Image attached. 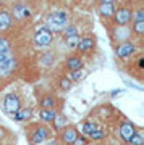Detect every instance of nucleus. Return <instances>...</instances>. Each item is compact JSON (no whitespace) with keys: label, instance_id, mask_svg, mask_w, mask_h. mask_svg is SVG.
Returning <instances> with one entry per match:
<instances>
[{"label":"nucleus","instance_id":"obj_1","mask_svg":"<svg viewBox=\"0 0 144 145\" xmlns=\"http://www.w3.org/2000/svg\"><path fill=\"white\" fill-rule=\"evenodd\" d=\"M26 134L31 145H44L50 139V131L47 129V126L39 123H31L29 127H26Z\"/></svg>","mask_w":144,"mask_h":145},{"label":"nucleus","instance_id":"obj_2","mask_svg":"<svg viewBox=\"0 0 144 145\" xmlns=\"http://www.w3.org/2000/svg\"><path fill=\"white\" fill-rule=\"evenodd\" d=\"M70 24L68 21V13L62 10L52 11L50 15L46 18V26L50 29L52 32H62L65 27Z\"/></svg>","mask_w":144,"mask_h":145},{"label":"nucleus","instance_id":"obj_3","mask_svg":"<svg viewBox=\"0 0 144 145\" xmlns=\"http://www.w3.org/2000/svg\"><path fill=\"white\" fill-rule=\"evenodd\" d=\"M52 40H54V32H52L46 24L39 26L36 31H34L32 42H34V45H36L37 48H46V47H49L52 44Z\"/></svg>","mask_w":144,"mask_h":145},{"label":"nucleus","instance_id":"obj_4","mask_svg":"<svg viewBox=\"0 0 144 145\" xmlns=\"http://www.w3.org/2000/svg\"><path fill=\"white\" fill-rule=\"evenodd\" d=\"M113 53H115V57L118 60H128V58H131L136 53V45L129 40L122 42V44H115Z\"/></svg>","mask_w":144,"mask_h":145},{"label":"nucleus","instance_id":"obj_5","mask_svg":"<svg viewBox=\"0 0 144 145\" xmlns=\"http://www.w3.org/2000/svg\"><path fill=\"white\" fill-rule=\"evenodd\" d=\"M131 15H133V11L125 5L115 8V11H113V15H112L113 24L115 26H128L129 23H131Z\"/></svg>","mask_w":144,"mask_h":145},{"label":"nucleus","instance_id":"obj_6","mask_svg":"<svg viewBox=\"0 0 144 145\" xmlns=\"http://www.w3.org/2000/svg\"><path fill=\"white\" fill-rule=\"evenodd\" d=\"M20 108H21V99L18 93H7L3 97V110H5V113L13 116Z\"/></svg>","mask_w":144,"mask_h":145},{"label":"nucleus","instance_id":"obj_7","mask_svg":"<svg viewBox=\"0 0 144 145\" xmlns=\"http://www.w3.org/2000/svg\"><path fill=\"white\" fill-rule=\"evenodd\" d=\"M136 131H138V127L134 126V123H131V121H128V119H125L123 123L118 126V137L122 139V142L128 144Z\"/></svg>","mask_w":144,"mask_h":145},{"label":"nucleus","instance_id":"obj_8","mask_svg":"<svg viewBox=\"0 0 144 145\" xmlns=\"http://www.w3.org/2000/svg\"><path fill=\"white\" fill-rule=\"evenodd\" d=\"M39 108H52V110H58L60 106V99L57 97L55 93H42L37 99Z\"/></svg>","mask_w":144,"mask_h":145},{"label":"nucleus","instance_id":"obj_9","mask_svg":"<svg viewBox=\"0 0 144 145\" xmlns=\"http://www.w3.org/2000/svg\"><path fill=\"white\" fill-rule=\"evenodd\" d=\"M78 135H79V132H78L76 127L68 124L65 129H62L60 132H58V140H60V144L62 145H71Z\"/></svg>","mask_w":144,"mask_h":145},{"label":"nucleus","instance_id":"obj_10","mask_svg":"<svg viewBox=\"0 0 144 145\" xmlns=\"http://www.w3.org/2000/svg\"><path fill=\"white\" fill-rule=\"evenodd\" d=\"M110 37L115 44H122V42H126L129 40L131 37V29L128 26H115L110 31Z\"/></svg>","mask_w":144,"mask_h":145},{"label":"nucleus","instance_id":"obj_11","mask_svg":"<svg viewBox=\"0 0 144 145\" xmlns=\"http://www.w3.org/2000/svg\"><path fill=\"white\" fill-rule=\"evenodd\" d=\"M31 16V10L24 5V3H15L11 7V18L18 21H24Z\"/></svg>","mask_w":144,"mask_h":145},{"label":"nucleus","instance_id":"obj_12","mask_svg":"<svg viewBox=\"0 0 144 145\" xmlns=\"http://www.w3.org/2000/svg\"><path fill=\"white\" fill-rule=\"evenodd\" d=\"M96 45V37L92 34H86L84 37H79V44H78V50L81 53H88L89 50H92Z\"/></svg>","mask_w":144,"mask_h":145},{"label":"nucleus","instance_id":"obj_13","mask_svg":"<svg viewBox=\"0 0 144 145\" xmlns=\"http://www.w3.org/2000/svg\"><path fill=\"white\" fill-rule=\"evenodd\" d=\"M32 114H34V111H32L31 106H21V108L13 114V118H15V121H18V123H28V121H31Z\"/></svg>","mask_w":144,"mask_h":145},{"label":"nucleus","instance_id":"obj_14","mask_svg":"<svg viewBox=\"0 0 144 145\" xmlns=\"http://www.w3.org/2000/svg\"><path fill=\"white\" fill-rule=\"evenodd\" d=\"M65 68L68 71H75V69H81L83 68V58L79 55H71L65 60Z\"/></svg>","mask_w":144,"mask_h":145},{"label":"nucleus","instance_id":"obj_15","mask_svg":"<svg viewBox=\"0 0 144 145\" xmlns=\"http://www.w3.org/2000/svg\"><path fill=\"white\" fill-rule=\"evenodd\" d=\"M68 126V118H67V114H63V113H57L55 119L52 121V127H54V131H55L57 134L60 132L62 129H65Z\"/></svg>","mask_w":144,"mask_h":145},{"label":"nucleus","instance_id":"obj_16","mask_svg":"<svg viewBox=\"0 0 144 145\" xmlns=\"http://www.w3.org/2000/svg\"><path fill=\"white\" fill-rule=\"evenodd\" d=\"M13 24V18L7 10H0V32H5Z\"/></svg>","mask_w":144,"mask_h":145},{"label":"nucleus","instance_id":"obj_17","mask_svg":"<svg viewBox=\"0 0 144 145\" xmlns=\"http://www.w3.org/2000/svg\"><path fill=\"white\" fill-rule=\"evenodd\" d=\"M57 110H52V108H39V118L44 121V123H47V124H52V121L55 119L57 116Z\"/></svg>","mask_w":144,"mask_h":145},{"label":"nucleus","instance_id":"obj_18","mask_svg":"<svg viewBox=\"0 0 144 145\" xmlns=\"http://www.w3.org/2000/svg\"><path fill=\"white\" fill-rule=\"evenodd\" d=\"M113 11H115V5L113 3H99L97 7V13L100 18H112Z\"/></svg>","mask_w":144,"mask_h":145},{"label":"nucleus","instance_id":"obj_19","mask_svg":"<svg viewBox=\"0 0 144 145\" xmlns=\"http://www.w3.org/2000/svg\"><path fill=\"white\" fill-rule=\"evenodd\" d=\"M86 76H88V71H86V69H75V71H70V76H68V78H70V81H71V82H79V81H83V79L86 78Z\"/></svg>","mask_w":144,"mask_h":145},{"label":"nucleus","instance_id":"obj_20","mask_svg":"<svg viewBox=\"0 0 144 145\" xmlns=\"http://www.w3.org/2000/svg\"><path fill=\"white\" fill-rule=\"evenodd\" d=\"M39 60H41L42 66L49 68V66H52V65L55 63V53H54V52H46V53H42V55H41Z\"/></svg>","mask_w":144,"mask_h":145},{"label":"nucleus","instance_id":"obj_21","mask_svg":"<svg viewBox=\"0 0 144 145\" xmlns=\"http://www.w3.org/2000/svg\"><path fill=\"white\" fill-rule=\"evenodd\" d=\"M97 127H99L97 123H94V121H84V123H83V126H81V131H83V134L88 137V135L92 134Z\"/></svg>","mask_w":144,"mask_h":145},{"label":"nucleus","instance_id":"obj_22","mask_svg":"<svg viewBox=\"0 0 144 145\" xmlns=\"http://www.w3.org/2000/svg\"><path fill=\"white\" fill-rule=\"evenodd\" d=\"M131 32L136 37H141L144 34V21H134L131 23Z\"/></svg>","mask_w":144,"mask_h":145},{"label":"nucleus","instance_id":"obj_23","mask_svg":"<svg viewBox=\"0 0 144 145\" xmlns=\"http://www.w3.org/2000/svg\"><path fill=\"white\" fill-rule=\"evenodd\" d=\"M62 34H63V39H67V37H71V36H79V31H78V27L75 24H68L62 31Z\"/></svg>","mask_w":144,"mask_h":145},{"label":"nucleus","instance_id":"obj_24","mask_svg":"<svg viewBox=\"0 0 144 145\" xmlns=\"http://www.w3.org/2000/svg\"><path fill=\"white\" fill-rule=\"evenodd\" d=\"M89 139L92 140V142H99V140H104L105 139V131L102 129V127H97V129L94 131L92 134L88 135Z\"/></svg>","mask_w":144,"mask_h":145},{"label":"nucleus","instance_id":"obj_25","mask_svg":"<svg viewBox=\"0 0 144 145\" xmlns=\"http://www.w3.org/2000/svg\"><path fill=\"white\" fill-rule=\"evenodd\" d=\"M128 144L129 145H144V134L141 132V131H136Z\"/></svg>","mask_w":144,"mask_h":145},{"label":"nucleus","instance_id":"obj_26","mask_svg":"<svg viewBox=\"0 0 144 145\" xmlns=\"http://www.w3.org/2000/svg\"><path fill=\"white\" fill-rule=\"evenodd\" d=\"M58 86H60V89H62V90L68 92V90H71L73 82L70 81V78H67V76H63V78H60V81H58Z\"/></svg>","mask_w":144,"mask_h":145},{"label":"nucleus","instance_id":"obj_27","mask_svg":"<svg viewBox=\"0 0 144 145\" xmlns=\"http://www.w3.org/2000/svg\"><path fill=\"white\" fill-rule=\"evenodd\" d=\"M78 44H79V36H71V37H67V39H65V45H67V48H70V50L76 48Z\"/></svg>","mask_w":144,"mask_h":145},{"label":"nucleus","instance_id":"obj_28","mask_svg":"<svg viewBox=\"0 0 144 145\" xmlns=\"http://www.w3.org/2000/svg\"><path fill=\"white\" fill-rule=\"evenodd\" d=\"M10 40L7 37H0V53H5V52H10Z\"/></svg>","mask_w":144,"mask_h":145},{"label":"nucleus","instance_id":"obj_29","mask_svg":"<svg viewBox=\"0 0 144 145\" xmlns=\"http://www.w3.org/2000/svg\"><path fill=\"white\" fill-rule=\"evenodd\" d=\"M134 21H144V10L143 8H138L131 15V23H134Z\"/></svg>","mask_w":144,"mask_h":145},{"label":"nucleus","instance_id":"obj_30","mask_svg":"<svg viewBox=\"0 0 144 145\" xmlns=\"http://www.w3.org/2000/svg\"><path fill=\"white\" fill-rule=\"evenodd\" d=\"M71 145H89V140H88V137L86 135H78L76 139H75V142H73Z\"/></svg>","mask_w":144,"mask_h":145},{"label":"nucleus","instance_id":"obj_31","mask_svg":"<svg viewBox=\"0 0 144 145\" xmlns=\"http://www.w3.org/2000/svg\"><path fill=\"white\" fill-rule=\"evenodd\" d=\"M143 68H144V58L139 57L138 58V69H139V71H143Z\"/></svg>","mask_w":144,"mask_h":145},{"label":"nucleus","instance_id":"obj_32","mask_svg":"<svg viewBox=\"0 0 144 145\" xmlns=\"http://www.w3.org/2000/svg\"><path fill=\"white\" fill-rule=\"evenodd\" d=\"M44 145H60V142H58V140H52V139H49Z\"/></svg>","mask_w":144,"mask_h":145},{"label":"nucleus","instance_id":"obj_33","mask_svg":"<svg viewBox=\"0 0 144 145\" xmlns=\"http://www.w3.org/2000/svg\"><path fill=\"white\" fill-rule=\"evenodd\" d=\"M99 3H115V0H99Z\"/></svg>","mask_w":144,"mask_h":145},{"label":"nucleus","instance_id":"obj_34","mask_svg":"<svg viewBox=\"0 0 144 145\" xmlns=\"http://www.w3.org/2000/svg\"><path fill=\"white\" fill-rule=\"evenodd\" d=\"M2 5H3V0H0V8H2Z\"/></svg>","mask_w":144,"mask_h":145}]
</instances>
